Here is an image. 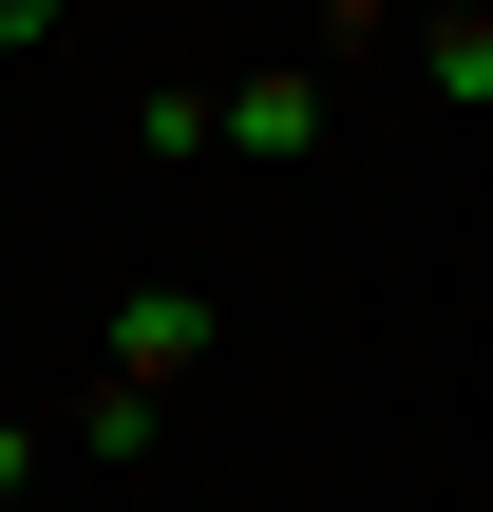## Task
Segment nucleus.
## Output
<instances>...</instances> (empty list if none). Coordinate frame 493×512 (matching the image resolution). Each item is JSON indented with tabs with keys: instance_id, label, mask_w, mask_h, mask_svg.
Segmentation results:
<instances>
[{
	"instance_id": "2",
	"label": "nucleus",
	"mask_w": 493,
	"mask_h": 512,
	"mask_svg": "<svg viewBox=\"0 0 493 512\" xmlns=\"http://www.w3.org/2000/svg\"><path fill=\"white\" fill-rule=\"evenodd\" d=\"M323 57H228L209 76V152H323Z\"/></svg>"
},
{
	"instance_id": "5",
	"label": "nucleus",
	"mask_w": 493,
	"mask_h": 512,
	"mask_svg": "<svg viewBox=\"0 0 493 512\" xmlns=\"http://www.w3.org/2000/svg\"><path fill=\"white\" fill-rule=\"evenodd\" d=\"M76 456H152V399H114V380H76V418H57Z\"/></svg>"
},
{
	"instance_id": "3",
	"label": "nucleus",
	"mask_w": 493,
	"mask_h": 512,
	"mask_svg": "<svg viewBox=\"0 0 493 512\" xmlns=\"http://www.w3.org/2000/svg\"><path fill=\"white\" fill-rule=\"evenodd\" d=\"M418 95L437 114H493V0H437L418 19Z\"/></svg>"
},
{
	"instance_id": "1",
	"label": "nucleus",
	"mask_w": 493,
	"mask_h": 512,
	"mask_svg": "<svg viewBox=\"0 0 493 512\" xmlns=\"http://www.w3.org/2000/svg\"><path fill=\"white\" fill-rule=\"evenodd\" d=\"M209 342H228V323H209V304H190V285H133V304H114V323H95V380H114V399H152V418H171V380H209Z\"/></svg>"
},
{
	"instance_id": "6",
	"label": "nucleus",
	"mask_w": 493,
	"mask_h": 512,
	"mask_svg": "<svg viewBox=\"0 0 493 512\" xmlns=\"http://www.w3.org/2000/svg\"><path fill=\"white\" fill-rule=\"evenodd\" d=\"M38 494V418H19V399H0V512Z\"/></svg>"
},
{
	"instance_id": "4",
	"label": "nucleus",
	"mask_w": 493,
	"mask_h": 512,
	"mask_svg": "<svg viewBox=\"0 0 493 512\" xmlns=\"http://www.w3.org/2000/svg\"><path fill=\"white\" fill-rule=\"evenodd\" d=\"M133 133L152 152H209V76H133Z\"/></svg>"
},
{
	"instance_id": "7",
	"label": "nucleus",
	"mask_w": 493,
	"mask_h": 512,
	"mask_svg": "<svg viewBox=\"0 0 493 512\" xmlns=\"http://www.w3.org/2000/svg\"><path fill=\"white\" fill-rule=\"evenodd\" d=\"M57 19H76V0H0V57H38V38H57Z\"/></svg>"
}]
</instances>
